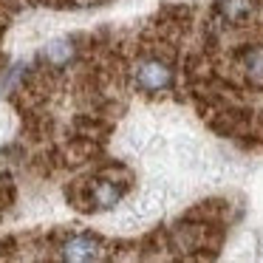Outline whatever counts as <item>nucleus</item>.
Here are the masks:
<instances>
[{
	"label": "nucleus",
	"instance_id": "3",
	"mask_svg": "<svg viewBox=\"0 0 263 263\" xmlns=\"http://www.w3.org/2000/svg\"><path fill=\"white\" fill-rule=\"evenodd\" d=\"M122 193H125V187H122L119 181L97 178V181L88 187V201H91L93 210H114V206L119 204Z\"/></svg>",
	"mask_w": 263,
	"mask_h": 263
},
{
	"label": "nucleus",
	"instance_id": "2",
	"mask_svg": "<svg viewBox=\"0 0 263 263\" xmlns=\"http://www.w3.org/2000/svg\"><path fill=\"white\" fill-rule=\"evenodd\" d=\"M60 255L71 263H88V260H99L102 257V243L93 235H74L63 243Z\"/></svg>",
	"mask_w": 263,
	"mask_h": 263
},
{
	"label": "nucleus",
	"instance_id": "6",
	"mask_svg": "<svg viewBox=\"0 0 263 263\" xmlns=\"http://www.w3.org/2000/svg\"><path fill=\"white\" fill-rule=\"evenodd\" d=\"M243 68H246V74H249L252 80H257V82L263 80V48H252V51L246 54Z\"/></svg>",
	"mask_w": 263,
	"mask_h": 263
},
{
	"label": "nucleus",
	"instance_id": "4",
	"mask_svg": "<svg viewBox=\"0 0 263 263\" xmlns=\"http://www.w3.org/2000/svg\"><path fill=\"white\" fill-rule=\"evenodd\" d=\"M255 9H257V3L255 0H218V6H215V12L221 14L227 23H232V26H240V23H246V20L255 14Z\"/></svg>",
	"mask_w": 263,
	"mask_h": 263
},
{
	"label": "nucleus",
	"instance_id": "1",
	"mask_svg": "<svg viewBox=\"0 0 263 263\" xmlns=\"http://www.w3.org/2000/svg\"><path fill=\"white\" fill-rule=\"evenodd\" d=\"M136 85L147 93L170 91L173 85V68L161 57H144L136 63Z\"/></svg>",
	"mask_w": 263,
	"mask_h": 263
},
{
	"label": "nucleus",
	"instance_id": "5",
	"mask_svg": "<svg viewBox=\"0 0 263 263\" xmlns=\"http://www.w3.org/2000/svg\"><path fill=\"white\" fill-rule=\"evenodd\" d=\"M77 48L71 40H54L48 43L46 48H43V60H46L48 65H54V68H63V65H68L71 60H74Z\"/></svg>",
	"mask_w": 263,
	"mask_h": 263
}]
</instances>
